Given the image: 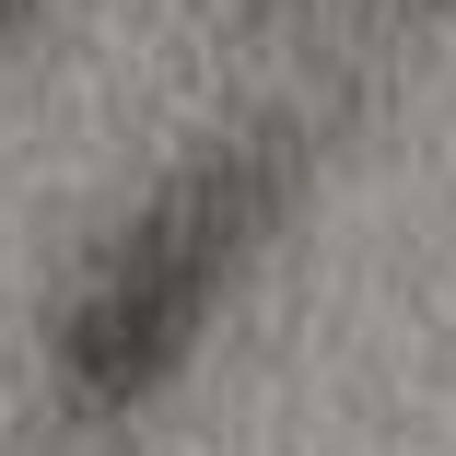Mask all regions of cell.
<instances>
[{
  "mask_svg": "<svg viewBox=\"0 0 456 456\" xmlns=\"http://www.w3.org/2000/svg\"><path fill=\"white\" fill-rule=\"evenodd\" d=\"M293 175H305L293 129L211 141L200 164H175L164 188L82 257V281L47 316V375H59L70 421H129V410H152L175 375H188V351L234 305L257 246L281 234Z\"/></svg>",
  "mask_w": 456,
  "mask_h": 456,
  "instance_id": "obj_1",
  "label": "cell"
},
{
  "mask_svg": "<svg viewBox=\"0 0 456 456\" xmlns=\"http://www.w3.org/2000/svg\"><path fill=\"white\" fill-rule=\"evenodd\" d=\"M47 12H59V0H0V47H24V36H47Z\"/></svg>",
  "mask_w": 456,
  "mask_h": 456,
  "instance_id": "obj_2",
  "label": "cell"
},
{
  "mask_svg": "<svg viewBox=\"0 0 456 456\" xmlns=\"http://www.w3.org/2000/svg\"><path fill=\"white\" fill-rule=\"evenodd\" d=\"M257 12H269V0H257Z\"/></svg>",
  "mask_w": 456,
  "mask_h": 456,
  "instance_id": "obj_3",
  "label": "cell"
}]
</instances>
